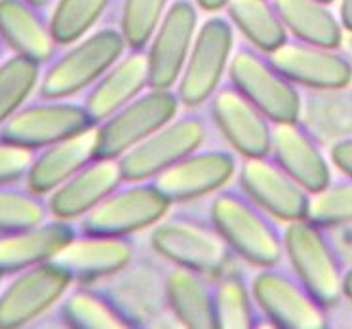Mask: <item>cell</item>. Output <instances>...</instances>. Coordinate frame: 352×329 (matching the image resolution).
<instances>
[{"instance_id":"1","label":"cell","mask_w":352,"mask_h":329,"mask_svg":"<svg viewBox=\"0 0 352 329\" xmlns=\"http://www.w3.org/2000/svg\"><path fill=\"white\" fill-rule=\"evenodd\" d=\"M210 219L238 259L259 269L280 263L284 232H280L276 219L242 189L217 190L210 206Z\"/></svg>"},{"instance_id":"2","label":"cell","mask_w":352,"mask_h":329,"mask_svg":"<svg viewBox=\"0 0 352 329\" xmlns=\"http://www.w3.org/2000/svg\"><path fill=\"white\" fill-rule=\"evenodd\" d=\"M151 246L168 263L200 272L212 280L230 271L236 259L210 217L202 219L185 212L166 215L156 223Z\"/></svg>"},{"instance_id":"3","label":"cell","mask_w":352,"mask_h":329,"mask_svg":"<svg viewBox=\"0 0 352 329\" xmlns=\"http://www.w3.org/2000/svg\"><path fill=\"white\" fill-rule=\"evenodd\" d=\"M128 44L120 29L105 27L86 34L52 59L42 73L38 93L48 99H71L90 90L122 58Z\"/></svg>"},{"instance_id":"4","label":"cell","mask_w":352,"mask_h":329,"mask_svg":"<svg viewBox=\"0 0 352 329\" xmlns=\"http://www.w3.org/2000/svg\"><path fill=\"white\" fill-rule=\"evenodd\" d=\"M229 80L272 124L299 120L301 95L297 86L270 61L269 54L242 44L230 58Z\"/></svg>"},{"instance_id":"5","label":"cell","mask_w":352,"mask_h":329,"mask_svg":"<svg viewBox=\"0 0 352 329\" xmlns=\"http://www.w3.org/2000/svg\"><path fill=\"white\" fill-rule=\"evenodd\" d=\"M284 253L295 276L318 299L320 305L331 308L343 299V264L322 227L309 219L287 223Z\"/></svg>"},{"instance_id":"6","label":"cell","mask_w":352,"mask_h":329,"mask_svg":"<svg viewBox=\"0 0 352 329\" xmlns=\"http://www.w3.org/2000/svg\"><path fill=\"white\" fill-rule=\"evenodd\" d=\"M172 202L153 179L124 181L80 219V232L131 236L155 227L170 214Z\"/></svg>"},{"instance_id":"7","label":"cell","mask_w":352,"mask_h":329,"mask_svg":"<svg viewBox=\"0 0 352 329\" xmlns=\"http://www.w3.org/2000/svg\"><path fill=\"white\" fill-rule=\"evenodd\" d=\"M232 44L234 31L227 17L212 16L198 27L177 82V95L183 107H202L221 88L223 74L229 71L232 58Z\"/></svg>"},{"instance_id":"8","label":"cell","mask_w":352,"mask_h":329,"mask_svg":"<svg viewBox=\"0 0 352 329\" xmlns=\"http://www.w3.org/2000/svg\"><path fill=\"white\" fill-rule=\"evenodd\" d=\"M206 135V118L195 109H188L187 115L172 118L155 133H151L147 139L138 143L118 158L124 181L155 179L158 173L202 147Z\"/></svg>"},{"instance_id":"9","label":"cell","mask_w":352,"mask_h":329,"mask_svg":"<svg viewBox=\"0 0 352 329\" xmlns=\"http://www.w3.org/2000/svg\"><path fill=\"white\" fill-rule=\"evenodd\" d=\"M179 95L172 88H151L98 124V157L120 158L131 147L147 139L179 111Z\"/></svg>"},{"instance_id":"10","label":"cell","mask_w":352,"mask_h":329,"mask_svg":"<svg viewBox=\"0 0 352 329\" xmlns=\"http://www.w3.org/2000/svg\"><path fill=\"white\" fill-rule=\"evenodd\" d=\"M259 313L276 328L316 329L328 326L326 306L320 305L294 271L265 266L252 282Z\"/></svg>"},{"instance_id":"11","label":"cell","mask_w":352,"mask_h":329,"mask_svg":"<svg viewBox=\"0 0 352 329\" xmlns=\"http://www.w3.org/2000/svg\"><path fill=\"white\" fill-rule=\"evenodd\" d=\"M73 284L71 274L56 261L16 272L12 282L0 291V329L33 324L58 305Z\"/></svg>"},{"instance_id":"12","label":"cell","mask_w":352,"mask_h":329,"mask_svg":"<svg viewBox=\"0 0 352 329\" xmlns=\"http://www.w3.org/2000/svg\"><path fill=\"white\" fill-rule=\"evenodd\" d=\"M91 126H96V122L88 115L84 103L42 98L34 103H25L0 128V135L36 152L58 141L73 137Z\"/></svg>"},{"instance_id":"13","label":"cell","mask_w":352,"mask_h":329,"mask_svg":"<svg viewBox=\"0 0 352 329\" xmlns=\"http://www.w3.org/2000/svg\"><path fill=\"white\" fill-rule=\"evenodd\" d=\"M166 274L148 259L133 257L128 266L109 276L99 286L101 293L115 305L128 326H148L164 316L168 306Z\"/></svg>"},{"instance_id":"14","label":"cell","mask_w":352,"mask_h":329,"mask_svg":"<svg viewBox=\"0 0 352 329\" xmlns=\"http://www.w3.org/2000/svg\"><path fill=\"white\" fill-rule=\"evenodd\" d=\"M238 183L240 189L276 221H299L309 215L311 192L295 181L270 155L244 158Z\"/></svg>"},{"instance_id":"15","label":"cell","mask_w":352,"mask_h":329,"mask_svg":"<svg viewBox=\"0 0 352 329\" xmlns=\"http://www.w3.org/2000/svg\"><path fill=\"white\" fill-rule=\"evenodd\" d=\"M236 173V158L223 148L195 150L158 173L155 185L172 204H185L225 189Z\"/></svg>"},{"instance_id":"16","label":"cell","mask_w":352,"mask_h":329,"mask_svg":"<svg viewBox=\"0 0 352 329\" xmlns=\"http://www.w3.org/2000/svg\"><path fill=\"white\" fill-rule=\"evenodd\" d=\"M197 31V6L190 0H175L148 42L151 88H172L179 82Z\"/></svg>"},{"instance_id":"17","label":"cell","mask_w":352,"mask_h":329,"mask_svg":"<svg viewBox=\"0 0 352 329\" xmlns=\"http://www.w3.org/2000/svg\"><path fill=\"white\" fill-rule=\"evenodd\" d=\"M269 58L295 86L307 90L339 91L352 82L351 61L336 48L287 38Z\"/></svg>"},{"instance_id":"18","label":"cell","mask_w":352,"mask_h":329,"mask_svg":"<svg viewBox=\"0 0 352 329\" xmlns=\"http://www.w3.org/2000/svg\"><path fill=\"white\" fill-rule=\"evenodd\" d=\"M208 103L215 128L236 152L244 158L270 155L274 124L232 84L221 86Z\"/></svg>"},{"instance_id":"19","label":"cell","mask_w":352,"mask_h":329,"mask_svg":"<svg viewBox=\"0 0 352 329\" xmlns=\"http://www.w3.org/2000/svg\"><path fill=\"white\" fill-rule=\"evenodd\" d=\"M131 236H103L78 232L54 261L63 266L76 284L91 286L113 276L133 261Z\"/></svg>"},{"instance_id":"20","label":"cell","mask_w":352,"mask_h":329,"mask_svg":"<svg viewBox=\"0 0 352 329\" xmlns=\"http://www.w3.org/2000/svg\"><path fill=\"white\" fill-rule=\"evenodd\" d=\"M122 183L124 175L118 158H94L90 164L50 192V215L63 221L82 219Z\"/></svg>"},{"instance_id":"21","label":"cell","mask_w":352,"mask_h":329,"mask_svg":"<svg viewBox=\"0 0 352 329\" xmlns=\"http://www.w3.org/2000/svg\"><path fill=\"white\" fill-rule=\"evenodd\" d=\"M76 234L73 223L56 217L21 231L4 232L0 234V272L6 276L54 261Z\"/></svg>"},{"instance_id":"22","label":"cell","mask_w":352,"mask_h":329,"mask_svg":"<svg viewBox=\"0 0 352 329\" xmlns=\"http://www.w3.org/2000/svg\"><path fill=\"white\" fill-rule=\"evenodd\" d=\"M270 157L311 194L322 190L331 181L329 164L318 141L303 124H299V120L272 126Z\"/></svg>"},{"instance_id":"23","label":"cell","mask_w":352,"mask_h":329,"mask_svg":"<svg viewBox=\"0 0 352 329\" xmlns=\"http://www.w3.org/2000/svg\"><path fill=\"white\" fill-rule=\"evenodd\" d=\"M147 86H151L147 48H128V54H124L90 90H86L84 107L94 122H103L145 91Z\"/></svg>"},{"instance_id":"24","label":"cell","mask_w":352,"mask_h":329,"mask_svg":"<svg viewBox=\"0 0 352 329\" xmlns=\"http://www.w3.org/2000/svg\"><path fill=\"white\" fill-rule=\"evenodd\" d=\"M98 145L99 133L96 124L73 137L36 150L33 164L25 177V185L42 196H48L71 175L98 158Z\"/></svg>"},{"instance_id":"25","label":"cell","mask_w":352,"mask_h":329,"mask_svg":"<svg viewBox=\"0 0 352 329\" xmlns=\"http://www.w3.org/2000/svg\"><path fill=\"white\" fill-rule=\"evenodd\" d=\"M0 36L14 54L48 65L58 54V41L38 6L29 0H0Z\"/></svg>"},{"instance_id":"26","label":"cell","mask_w":352,"mask_h":329,"mask_svg":"<svg viewBox=\"0 0 352 329\" xmlns=\"http://www.w3.org/2000/svg\"><path fill=\"white\" fill-rule=\"evenodd\" d=\"M170 313L187 328H217L213 306V280L200 272L173 264L166 274Z\"/></svg>"},{"instance_id":"27","label":"cell","mask_w":352,"mask_h":329,"mask_svg":"<svg viewBox=\"0 0 352 329\" xmlns=\"http://www.w3.org/2000/svg\"><path fill=\"white\" fill-rule=\"evenodd\" d=\"M272 4L294 38L324 48H341L344 29L328 4L320 0H272Z\"/></svg>"},{"instance_id":"28","label":"cell","mask_w":352,"mask_h":329,"mask_svg":"<svg viewBox=\"0 0 352 329\" xmlns=\"http://www.w3.org/2000/svg\"><path fill=\"white\" fill-rule=\"evenodd\" d=\"M227 12L232 25L248 44L270 54L287 41V31L272 0H229Z\"/></svg>"},{"instance_id":"29","label":"cell","mask_w":352,"mask_h":329,"mask_svg":"<svg viewBox=\"0 0 352 329\" xmlns=\"http://www.w3.org/2000/svg\"><path fill=\"white\" fill-rule=\"evenodd\" d=\"M59 320L67 328H130L101 289L86 284L67 291L59 305Z\"/></svg>"},{"instance_id":"30","label":"cell","mask_w":352,"mask_h":329,"mask_svg":"<svg viewBox=\"0 0 352 329\" xmlns=\"http://www.w3.org/2000/svg\"><path fill=\"white\" fill-rule=\"evenodd\" d=\"M213 306L217 328H255L259 324V306L252 288L234 269L213 280Z\"/></svg>"},{"instance_id":"31","label":"cell","mask_w":352,"mask_h":329,"mask_svg":"<svg viewBox=\"0 0 352 329\" xmlns=\"http://www.w3.org/2000/svg\"><path fill=\"white\" fill-rule=\"evenodd\" d=\"M41 63L14 54L0 61V128L27 103L41 84Z\"/></svg>"},{"instance_id":"32","label":"cell","mask_w":352,"mask_h":329,"mask_svg":"<svg viewBox=\"0 0 352 329\" xmlns=\"http://www.w3.org/2000/svg\"><path fill=\"white\" fill-rule=\"evenodd\" d=\"M48 215V200L27 185H0V234L38 225L46 221Z\"/></svg>"},{"instance_id":"33","label":"cell","mask_w":352,"mask_h":329,"mask_svg":"<svg viewBox=\"0 0 352 329\" xmlns=\"http://www.w3.org/2000/svg\"><path fill=\"white\" fill-rule=\"evenodd\" d=\"M109 4L111 0H58L50 27L59 46H69L90 33Z\"/></svg>"},{"instance_id":"34","label":"cell","mask_w":352,"mask_h":329,"mask_svg":"<svg viewBox=\"0 0 352 329\" xmlns=\"http://www.w3.org/2000/svg\"><path fill=\"white\" fill-rule=\"evenodd\" d=\"M307 219L324 231L352 225V177L329 181L324 189L311 194Z\"/></svg>"},{"instance_id":"35","label":"cell","mask_w":352,"mask_h":329,"mask_svg":"<svg viewBox=\"0 0 352 329\" xmlns=\"http://www.w3.org/2000/svg\"><path fill=\"white\" fill-rule=\"evenodd\" d=\"M168 12V0H124L120 31L130 49H145Z\"/></svg>"},{"instance_id":"36","label":"cell","mask_w":352,"mask_h":329,"mask_svg":"<svg viewBox=\"0 0 352 329\" xmlns=\"http://www.w3.org/2000/svg\"><path fill=\"white\" fill-rule=\"evenodd\" d=\"M33 158L34 150L16 145L0 135V185L23 181Z\"/></svg>"},{"instance_id":"37","label":"cell","mask_w":352,"mask_h":329,"mask_svg":"<svg viewBox=\"0 0 352 329\" xmlns=\"http://www.w3.org/2000/svg\"><path fill=\"white\" fill-rule=\"evenodd\" d=\"M329 157L339 172H343L346 177H352V137L336 141L331 145Z\"/></svg>"},{"instance_id":"38","label":"cell","mask_w":352,"mask_h":329,"mask_svg":"<svg viewBox=\"0 0 352 329\" xmlns=\"http://www.w3.org/2000/svg\"><path fill=\"white\" fill-rule=\"evenodd\" d=\"M339 21L346 33H352V0H341L339 4Z\"/></svg>"},{"instance_id":"39","label":"cell","mask_w":352,"mask_h":329,"mask_svg":"<svg viewBox=\"0 0 352 329\" xmlns=\"http://www.w3.org/2000/svg\"><path fill=\"white\" fill-rule=\"evenodd\" d=\"M229 0H197V6L204 12H219L227 8Z\"/></svg>"},{"instance_id":"40","label":"cell","mask_w":352,"mask_h":329,"mask_svg":"<svg viewBox=\"0 0 352 329\" xmlns=\"http://www.w3.org/2000/svg\"><path fill=\"white\" fill-rule=\"evenodd\" d=\"M343 295L352 301V269L344 272L343 278Z\"/></svg>"},{"instance_id":"41","label":"cell","mask_w":352,"mask_h":329,"mask_svg":"<svg viewBox=\"0 0 352 329\" xmlns=\"http://www.w3.org/2000/svg\"><path fill=\"white\" fill-rule=\"evenodd\" d=\"M341 49H343V54L346 56V59L351 61V65H352V33L344 34L343 44H341Z\"/></svg>"},{"instance_id":"42","label":"cell","mask_w":352,"mask_h":329,"mask_svg":"<svg viewBox=\"0 0 352 329\" xmlns=\"http://www.w3.org/2000/svg\"><path fill=\"white\" fill-rule=\"evenodd\" d=\"M31 4H34V6H38V8H42V6H46L48 2H52V0H29Z\"/></svg>"},{"instance_id":"43","label":"cell","mask_w":352,"mask_h":329,"mask_svg":"<svg viewBox=\"0 0 352 329\" xmlns=\"http://www.w3.org/2000/svg\"><path fill=\"white\" fill-rule=\"evenodd\" d=\"M2 49H4V41H2V36H0V59H2Z\"/></svg>"},{"instance_id":"44","label":"cell","mask_w":352,"mask_h":329,"mask_svg":"<svg viewBox=\"0 0 352 329\" xmlns=\"http://www.w3.org/2000/svg\"><path fill=\"white\" fill-rule=\"evenodd\" d=\"M320 2H324V4H328L329 6V4H331V2H336V0H320Z\"/></svg>"},{"instance_id":"45","label":"cell","mask_w":352,"mask_h":329,"mask_svg":"<svg viewBox=\"0 0 352 329\" xmlns=\"http://www.w3.org/2000/svg\"><path fill=\"white\" fill-rule=\"evenodd\" d=\"M2 276H4V274H2V272H0V280H2Z\"/></svg>"}]
</instances>
